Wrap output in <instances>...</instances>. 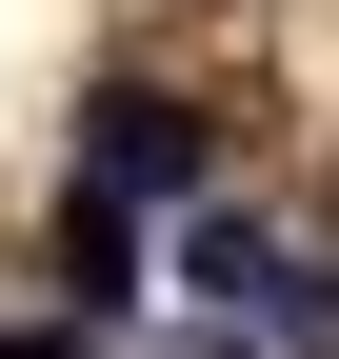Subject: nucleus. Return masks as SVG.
<instances>
[{
	"instance_id": "1",
	"label": "nucleus",
	"mask_w": 339,
	"mask_h": 359,
	"mask_svg": "<svg viewBox=\"0 0 339 359\" xmlns=\"http://www.w3.org/2000/svg\"><path fill=\"white\" fill-rule=\"evenodd\" d=\"M100 200H200V120L160 80H100Z\"/></svg>"
},
{
	"instance_id": "2",
	"label": "nucleus",
	"mask_w": 339,
	"mask_h": 359,
	"mask_svg": "<svg viewBox=\"0 0 339 359\" xmlns=\"http://www.w3.org/2000/svg\"><path fill=\"white\" fill-rule=\"evenodd\" d=\"M0 359H80V339H0Z\"/></svg>"
}]
</instances>
